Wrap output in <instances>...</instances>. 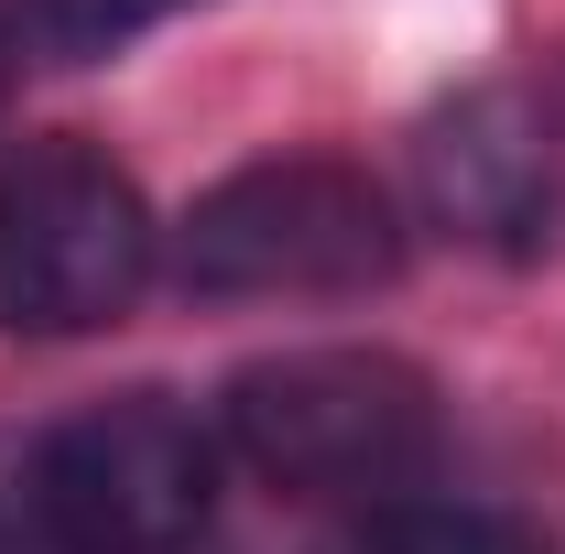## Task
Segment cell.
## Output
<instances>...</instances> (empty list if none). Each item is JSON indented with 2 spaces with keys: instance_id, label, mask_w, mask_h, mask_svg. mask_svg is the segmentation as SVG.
<instances>
[{
  "instance_id": "1",
  "label": "cell",
  "mask_w": 565,
  "mask_h": 554,
  "mask_svg": "<svg viewBox=\"0 0 565 554\" xmlns=\"http://www.w3.org/2000/svg\"><path fill=\"white\" fill-rule=\"evenodd\" d=\"M228 446L294 500H392L435 457V381L392 348H282L228 381Z\"/></svg>"
},
{
  "instance_id": "2",
  "label": "cell",
  "mask_w": 565,
  "mask_h": 554,
  "mask_svg": "<svg viewBox=\"0 0 565 554\" xmlns=\"http://www.w3.org/2000/svg\"><path fill=\"white\" fill-rule=\"evenodd\" d=\"M152 262H163V228L109 152H87L76 131L0 152V327L11 338L120 327Z\"/></svg>"
},
{
  "instance_id": "3",
  "label": "cell",
  "mask_w": 565,
  "mask_h": 554,
  "mask_svg": "<svg viewBox=\"0 0 565 554\" xmlns=\"http://www.w3.org/2000/svg\"><path fill=\"white\" fill-rule=\"evenodd\" d=\"M392 262H403V217L338 152L239 163L174 228L185 294H370L392 283Z\"/></svg>"
},
{
  "instance_id": "4",
  "label": "cell",
  "mask_w": 565,
  "mask_h": 554,
  "mask_svg": "<svg viewBox=\"0 0 565 554\" xmlns=\"http://www.w3.org/2000/svg\"><path fill=\"white\" fill-rule=\"evenodd\" d=\"M217 500L207 424L163 392L87 403L33 446V522L55 554H185Z\"/></svg>"
},
{
  "instance_id": "5",
  "label": "cell",
  "mask_w": 565,
  "mask_h": 554,
  "mask_svg": "<svg viewBox=\"0 0 565 554\" xmlns=\"http://www.w3.org/2000/svg\"><path fill=\"white\" fill-rule=\"evenodd\" d=\"M424 185L457 228H500V239H533L555 217V163H544V131L522 120V98H468L424 141Z\"/></svg>"
},
{
  "instance_id": "6",
  "label": "cell",
  "mask_w": 565,
  "mask_h": 554,
  "mask_svg": "<svg viewBox=\"0 0 565 554\" xmlns=\"http://www.w3.org/2000/svg\"><path fill=\"white\" fill-rule=\"evenodd\" d=\"M327 554H555V544L479 500H370V522H349Z\"/></svg>"
},
{
  "instance_id": "7",
  "label": "cell",
  "mask_w": 565,
  "mask_h": 554,
  "mask_svg": "<svg viewBox=\"0 0 565 554\" xmlns=\"http://www.w3.org/2000/svg\"><path fill=\"white\" fill-rule=\"evenodd\" d=\"M185 0H0V44L22 55V66H98V55H120L141 44L152 22H174Z\"/></svg>"
}]
</instances>
